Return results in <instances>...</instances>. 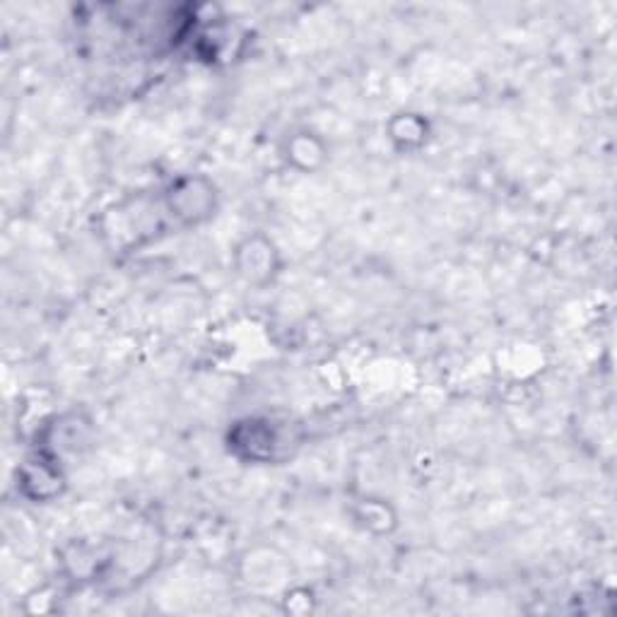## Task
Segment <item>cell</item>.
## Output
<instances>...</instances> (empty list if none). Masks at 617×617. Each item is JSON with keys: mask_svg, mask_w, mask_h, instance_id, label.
<instances>
[{"mask_svg": "<svg viewBox=\"0 0 617 617\" xmlns=\"http://www.w3.org/2000/svg\"><path fill=\"white\" fill-rule=\"evenodd\" d=\"M294 439L266 417H247L229 429V449L251 463H275L288 456Z\"/></svg>", "mask_w": 617, "mask_h": 617, "instance_id": "obj_1", "label": "cell"}, {"mask_svg": "<svg viewBox=\"0 0 617 617\" xmlns=\"http://www.w3.org/2000/svg\"><path fill=\"white\" fill-rule=\"evenodd\" d=\"M162 205L184 227L201 225L217 211V193L205 176H179L162 193Z\"/></svg>", "mask_w": 617, "mask_h": 617, "instance_id": "obj_2", "label": "cell"}, {"mask_svg": "<svg viewBox=\"0 0 617 617\" xmlns=\"http://www.w3.org/2000/svg\"><path fill=\"white\" fill-rule=\"evenodd\" d=\"M237 273L253 285L268 282L278 273L275 249L268 239L251 237L237 249Z\"/></svg>", "mask_w": 617, "mask_h": 617, "instance_id": "obj_3", "label": "cell"}, {"mask_svg": "<svg viewBox=\"0 0 617 617\" xmlns=\"http://www.w3.org/2000/svg\"><path fill=\"white\" fill-rule=\"evenodd\" d=\"M61 482L63 476L59 463L49 456L32 461L29 466L22 468V490H25V494H29L32 500L49 502L51 498H56L61 492Z\"/></svg>", "mask_w": 617, "mask_h": 617, "instance_id": "obj_4", "label": "cell"}, {"mask_svg": "<svg viewBox=\"0 0 617 617\" xmlns=\"http://www.w3.org/2000/svg\"><path fill=\"white\" fill-rule=\"evenodd\" d=\"M389 128L391 140L405 150L420 148L427 138V121L417 114H399Z\"/></svg>", "mask_w": 617, "mask_h": 617, "instance_id": "obj_5", "label": "cell"}, {"mask_svg": "<svg viewBox=\"0 0 617 617\" xmlns=\"http://www.w3.org/2000/svg\"><path fill=\"white\" fill-rule=\"evenodd\" d=\"M324 158L322 142L308 138V134H300L290 140L288 160H292L300 169H312L314 164Z\"/></svg>", "mask_w": 617, "mask_h": 617, "instance_id": "obj_6", "label": "cell"}]
</instances>
